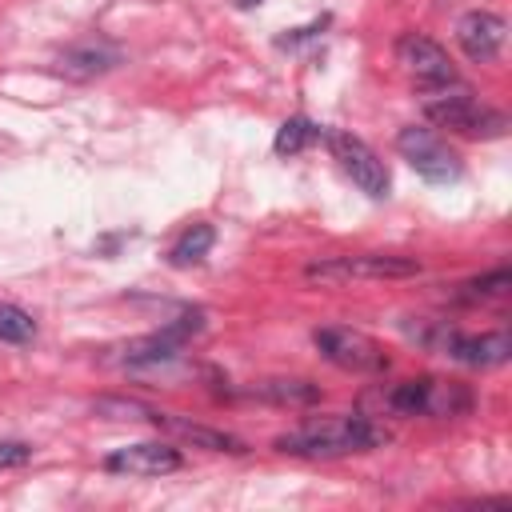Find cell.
Segmentation results:
<instances>
[{"label":"cell","instance_id":"cell-1","mask_svg":"<svg viewBox=\"0 0 512 512\" xmlns=\"http://www.w3.org/2000/svg\"><path fill=\"white\" fill-rule=\"evenodd\" d=\"M384 440H388V432L380 424H372L368 416H324V420H308L296 432L276 436V448L288 452V456L328 460V456L368 452V448H376Z\"/></svg>","mask_w":512,"mask_h":512},{"label":"cell","instance_id":"cell-2","mask_svg":"<svg viewBox=\"0 0 512 512\" xmlns=\"http://www.w3.org/2000/svg\"><path fill=\"white\" fill-rule=\"evenodd\" d=\"M424 116L440 128H452L460 136H472V140H492V136H504L508 132V116L480 104L464 84H448V88H432L424 96Z\"/></svg>","mask_w":512,"mask_h":512},{"label":"cell","instance_id":"cell-3","mask_svg":"<svg viewBox=\"0 0 512 512\" xmlns=\"http://www.w3.org/2000/svg\"><path fill=\"white\" fill-rule=\"evenodd\" d=\"M196 332H204V308H188V312H180L176 320H168L160 332L136 336V340L120 344V348H108V352L100 356V364H112V368H160V364L176 360L180 348H184Z\"/></svg>","mask_w":512,"mask_h":512},{"label":"cell","instance_id":"cell-4","mask_svg":"<svg viewBox=\"0 0 512 512\" xmlns=\"http://www.w3.org/2000/svg\"><path fill=\"white\" fill-rule=\"evenodd\" d=\"M416 340L428 348V352H440L456 364H468V368H500L508 364L512 356V340L508 332H484V336H464L456 328H448L444 320H432L424 328H416Z\"/></svg>","mask_w":512,"mask_h":512},{"label":"cell","instance_id":"cell-5","mask_svg":"<svg viewBox=\"0 0 512 512\" xmlns=\"http://www.w3.org/2000/svg\"><path fill=\"white\" fill-rule=\"evenodd\" d=\"M420 260L412 256H384V252H356V256H328V260H312L304 268L308 280L320 284H348V280H400V276H416Z\"/></svg>","mask_w":512,"mask_h":512},{"label":"cell","instance_id":"cell-6","mask_svg":"<svg viewBox=\"0 0 512 512\" xmlns=\"http://www.w3.org/2000/svg\"><path fill=\"white\" fill-rule=\"evenodd\" d=\"M396 152L408 160V168L432 184H448V180H460L464 172V160L456 156V148H448V140H440L432 128H420V124H408L396 132Z\"/></svg>","mask_w":512,"mask_h":512},{"label":"cell","instance_id":"cell-7","mask_svg":"<svg viewBox=\"0 0 512 512\" xmlns=\"http://www.w3.org/2000/svg\"><path fill=\"white\" fill-rule=\"evenodd\" d=\"M324 144H328L332 160L340 164V172H344L364 196H372V200H384V196H388V188H392L388 168H384V160H380L360 136H352V132H344V128H328V132H324Z\"/></svg>","mask_w":512,"mask_h":512},{"label":"cell","instance_id":"cell-8","mask_svg":"<svg viewBox=\"0 0 512 512\" xmlns=\"http://www.w3.org/2000/svg\"><path fill=\"white\" fill-rule=\"evenodd\" d=\"M312 344L320 348V356H324L328 364H336V368H344V372H380V368H388L384 348H380L372 336L356 332V328L324 324V328L312 332Z\"/></svg>","mask_w":512,"mask_h":512},{"label":"cell","instance_id":"cell-9","mask_svg":"<svg viewBox=\"0 0 512 512\" xmlns=\"http://www.w3.org/2000/svg\"><path fill=\"white\" fill-rule=\"evenodd\" d=\"M396 60L416 76V84H424L428 92L432 88H448V84H460V72H456V64L448 60V52L432 40V36H424V32H404L400 40H396Z\"/></svg>","mask_w":512,"mask_h":512},{"label":"cell","instance_id":"cell-10","mask_svg":"<svg viewBox=\"0 0 512 512\" xmlns=\"http://www.w3.org/2000/svg\"><path fill=\"white\" fill-rule=\"evenodd\" d=\"M184 464L180 448L164 444V440H144V444H124L116 452L104 456V468L108 472H120V476H168Z\"/></svg>","mask_w":512,"mask_h":512},{"label":"cell","instance_id":"cell-11","mask_svg":"<svg viewBox=\"0 0 512 512\" xmlns=\"http://www.w3.org/2000/svg\"><path fill=\"white\" fill-rule=\"evenodd\" d=\"M504 32H508V24H504L496 12H488V8H472V12H464V16L456 20V44H460V52H464L468 60H476V64H492V60L500 56Z\"/></svg>","mask_w":512,"mask_h":512},{"label":"cell","instance_id":"cell-12","mask_svg":"<svg viewBox=\"0 0 512 512\" xmlns=\"http://www.w3.org/2000/svg\"><path fill=\"white\" fill-rule=\"evenodd\" d=\"M148 424H156V428L172 432L176 440H184V444H192V448H204V452H232V456L248 452L240 436H232V432H224V428H208V424L188 420V416H176V412H160V408H156Z\"/></svg>","mask_w":512,"mask_h":512},{"label":"cell","instance_id":"cell-13","mask_svg":"<svg viewBox=\"0 0 512 512\" xmlns=\"http://www.w3.org/2000/svg\"><path fill=\"white\" fill-rule=\"evenodd\" d=\"M116 64H120V48H112V44H104V40L76 44V48H68V52L56 60V68H60L64 76H72V80L104 76V72L116 68Z\"/></svg>","mask_w":512,"mask_h":512},{"label":"cell","instance_id":"cell-14","mask_svg":"<svg viewBox=\"0 0 512 512\" xmlns=\"http://www.w3.org/2000/svg\"><path fill=\"white\" fill-rule=\"evenodd\" d=\"M244 396L300 408V404H316L320 400V388L312 380H300V376H276V380H256L252 388H244Z\"/></svg>","mask_w":512,"mask_h":512},{"label":"cell","instance_id":"cell-15","mask_svg":"<svg viewBox=\"0 0 512 512\" xmlns=\"http://www.w3.org/2000/svg\"><path fill=\"white\" fill-rule=\"evenodd\" d=\"M472 408V392L456 380H432L428 376V392H424V416H464Z\"/></svg>","mask_w":512,"mask_h":512},{"label":"cell","instance_id":"cell-16","mask_svg":"<svg viewBox=\"0 0 512 512\" xmlns=\"http://www.w3.org/2000/svg\"><path fill=\"white\" fill-rule=\"evenodd\" d=\"M212 244H216V228H212V224H192V228L180 232L176 244L168 248V264H172V268H192V264H200V260L212 252Z\"/></svg>","mask_w":512,"mask_h":512},{"label":"cell","instance_id":"cell-17","mask_svg":"<svg viewBox=\"0 0 512 512\" xmlns=\"http://www.w3.org/2000/svg\"><path fill=\"white\" fill-rule=\"evenodd\" d=\"M508 288H512V272H508V268H492V272H484V276L464 280L460 292H456V300H460V304H484V300L504 296Z\"/></svg>","mask_w":512,"mask_h":512},{"label":"cell","instance_id":"cell-18","mask_svg":"<svg viewBox=\"0 0 512 512\" xmlns=\"http://www.w3.org/2000/svg\"><path fill=\"white\" fill-rule=\"evenodd\" d=\"M320 136V128L312 124V120H304V116H292V120H284L280 124V132H276V152L280 156H296V152H304L312 140Z\"/></svg>","mask_w":512,"mask_h":512},{"label":"cell","instance_id":"cell-19","mask_svg":"<svg viewBox=\"0 0 512 512\" xmlns=\"http://www.w3.org/2000/svg\"><path fill=\"white\" fill-rule=\"evenodd\" d=\"M36 336V320L20 304H0V340L4 344H28Z\"/></svg>","mask_w":512,"mask_h":512},{"label":"cell","instance_id":"cell-20","mask_svg":"<svg viewBox=\"0 0 512 512\" xmlns=\"http://www.w3.org/2000/svg\"><path fill=\"white\" fill-rule=\"evenodd\" d=\"M424 392H428V376L404 380L388 392V408L400 412V416H424Z\"/></svg>","mask_w":512,"mask_h":512},{"label":"cell","instance_id":"cell-21","mask_svg":"<svg viewBox=\"0 0 512 512\" xmlns=\"http://www.w3.org/2000/svg\"><path fill=\"white\" fill-rule=\"evenodd\" d=\"M92 412L96 416H108V420H152V404H144V400H128V396H100L96 404H92Z\"/></svg>","mask_w":512,"mask_h":512},{"label":"cell","instance_id":"cell-22","mask_svg":"<svg viewBox=\"0 0 512 512\" xmlns=\"http://www.w3.org/2000/svg\"><path fill=\"white\" fill-rule=\"evenodd\" d=\"M28 460H32V448L24 440H0V468H16Z\"/></svg>","mask_w":512,"mask_h":512},{"label":"cell","instance_id":"cell-23","mask_svg":"<svg viewBox=\"0 0 512 512\" xmlns=\"http://www.w3.org/2000/svg\"><path fill=\"white\" fill-rule=\"evenodd\" d=\"M240 8H256V4H264V0H236Z\"/></svg>","mask_w":512,"mask_h":512}]
</instances>
